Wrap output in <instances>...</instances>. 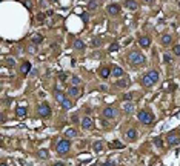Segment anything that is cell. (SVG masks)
Returning <instances> with one entry per match:
<instances>
[{
  "instance_id": "6da1fadb",
  "label": "cell",
  "mask_w": 180,
  "mask_h": 166,
  "mask_svg": "<svg viewBox=\"0 0 180 166\" xmlns=\"http://www.w3.org/2000/svg\"><path fill=\"white\" fill-rule=\"evenodd\" d=\"M128 62L132 66H139V65H143L145 63V55L140 52V51H131L128 54Z\"/></svg>"
},
{
  "instance_id": "7a4b0ae2",
  "label": "cell",
  "mask_w": 180,
  "mask_h": 166,
  "mask_svg": "<svg viewBox=\"0 0 180 166\" xmlns=\"http://www.w3.org/2000/svg\"><path fill=\"white\" fill-rule=\"evenodd\" d=\"M137 117H139V120H140V123H143V124H152V122H154V115H152L149 111H140V112L137 114Z\"/></svg>"
},
{
  "instance_id": "3957f363",
  "label": "cell",
  "mask_w": 180,
  "mask_h": 166,
  "mask_svg": "<svg viewBox=\"0 0 180 166\" xmlns=\"http://www.w3.org/2000/svg\"><path fill=\"white\" fill-rule=\"evenodd\" d=\"M71 149V142L68 138H62V140L57 142V152L59 154H66Z\"/></svg>"
},
{
  "instance_id": "277c9868",
  "label": "cell",
  "mask_w": 180,
  "mask_h": 166,
  "mask_svg": "<svg viewBox=\"0 0 180 166\" xmlns=\"http://www.w3.org/2000/svg\"><path fill=\"white\" fill-rule=\"evenodd\" d=\"M37 114H39L40 117H43V119L49 117V115H51V106L48 105V103H42V105H39Z\"/></svg>"
},
{
  "instance_id": "5b68a950",
  "label": "cell",
  "mask_w": 180,
  "mask_h": 166,
  "mask_svg": "<svg viewBox=\"0 0 180 166\" xmlns=\"http://www.w3.org/2000/svg\"><path fill=\"white\" fill-rule=\"evenodd\" d=\"M117 114H119V111L114 106H106L103 109V117H105V119H109V120L111 119H116Z\"/></svg>"
},
{
  "instance_id": "8992f818",
  "label": "cell",
  "mask_w": 180,
  "mask_h": 166,
  "mask_svg": "<svg viewBox=\"0 0 180 166\" xmlns=\"http://www.w3.org/2000/svg\"><path fill=\"white\" fill-rule=\"evenodd\" d=\"M120 5H117V3H111V5H108L106 6V11H108V14L109 16H117V14L120 12Z\"/></svg>"
},
{
  "instance_id": "52a82bcc",
  "label": "cell",
  "mask_w": 180,
  "mask_h": 166,
  "mask_svg": "<svg viewBox=\"0 0 180 166\" xmlns=\"http://www.w3.org/2000/svg\"><path fill=\"white\" fill-rule=\"evenodd\" d=\"M168 145H169V146H179V145H180V135L169 134L168 135Z\"/></svg>"
},
{
  "instance_id": "ba28073f",
  "label": "cell",
  "mask_w": 180,
  "mask_h": 166,
  "mask_svg": "<svg viewBox=\"0 0 180 166\" xmlns=\"http://www.w3.org/2000/svg\"><path fill=\"white\" fill-rule=\"evenodd\" d=\"M129 83H131V80H129L128 77H125V75H123V77H120V79L116 82V85H117L119 88L125 89V88H128V86H129Z\"/></svg>"
},
{
  "instance_id": "9c48e42d",
  "label": "cell",
  "mask_w": 180,
  "mask_h": 166,
  "mask_svg": "<svg viewBox=\"0 0 180 166\" xmlns=\"http://www.w3.org/2000/svg\"><path fill=\"white\" fill-rule=\"evenodd\" d=\"M82 128L83 129H92L94 128V122H92L91 117H85V119L82 120Z\"/></svg>"
},
{
  "instance_id": "30bf717a",
  "label": "cell",
  "mask_w": 180,
  "mask_h": 166,
  "mask_svg": "<svg viewBox=\"0 0 180 166\" xmlns=\"http://www.w3.org/2000/svg\"><path fill=\"white\" fill-rule=\"evenodd\" d=\"M111 74L112 75H114V77H117V79H120V77H123V75H125V71H123V69L122 68H120V66H112V69H111Z\"/></svg>"
},
{
  "instance_id": "8fae6325",
  "label": "cell",
  "mask_w": 180,
  "mask_h": 166,
  "mask_svg": "<svg viewBox=\"0 0 180 166\" xmlns=\"http://www.w3.org/2000/svg\"><path fill=\"white\" fill-rule=\"evenodd\" d=\"M125 6H126V9H129V11L139 9V3L136 0H125Z\"/></svg>"
},
{
  "instance_id": "7c38bea8",
  "label": "cell",
  "mask_w": 180,
  "mask_h": 166,
  "mask_svg": "<svg viewBox=\"0 0 180 166\" xmlns=\"http://www.w3.org/2000/svg\"><path fill=\"white\" fill-rule=\"evenodd\" d=\"M139 45L142 46V48H149L151 46V39L148 36H142L139 39Z\"/></svg>"
},
{
  "instance_id": "4fadbf2b",
  "label": "cell",
  "mask_w": 180,
  "mask_h": 166,
  "mask_svg": "<svg viewBox=\"0 0 180 166\" xmlns=\"http://www.w3.org/2000/svg\"><path fill=\"white\" fill-rule=\"evenodd\" d=\"M126 138H128V140H136L137 138V129L136 128H129L128 131H126Z\"/></svg>"
},
{
  "instance_id": "5bb4252c",
  "label": "cell",
  "mask_w": 180,
  "mask_h": 166,
  "mask_svg": "<svg viewBox=\"0 0 180 166\" xmlns=\"http://www.w3.org/2000/svg\"><path fill=\"white\" fill-rule=\"evenodd\" d=\"M29 71H31V63L29 62H23L22 66H20V72H22L23 75H28Z\"/></svg>"
},
{
  "instance_id": "9a60e30c",
  "label": "cell",
  "mask_w": 180,
  "mask_h": 166,
  "mask_svg": "<svg viewBox=\"0 0 180 166\" xmlns=\"http://www.w3.org/2000/svg\"><path fill=\"white\" fill-rule=\"evenodd\" d=\"M160 42H162L163 46H169L171 42H172V36H171V34H163L162 39H160Z\"/></svg>"
},
{
  "instance_id": "2e32d148",
  "label": "cell",
  "mask_w": 180,
  "mask_h": 166,
  "mask_svg": "<svg viewBox=\"0 0 180 166\" xmlns=\"http://www.w3.org/2000/svg\"><path fill=\"white\" fill-rule=\"evenodd\" d=\"M122 108H123V111H125L126 114H132V112H134V109H136V106H134V103H132V102L125 103Z\"/></svg>"
},
{
  "instance_id": "e0dca14e",
  "label": "cell",
  "mask_w": 180,
  "mask_h": 166,
  "mask_svg": "<svg viewBox=\"0 0 180 166\" xmlns=\"http://www.w3.org/2000/svg\"><path fill=\"white\" fill-rule=\"evenodd\" d=\"M140 83H142V85H143L145 88H151L152 85H154V82H152V80L148 77V74H146V75H143V77H142V80H140Z\"/></svg>"
},
{
  "instance_id": "ac0fdd59",
  "label": "cell",
  "mask_w": 180,
  "mask_h": 166,
  "mask_svg": "<svg viewBox=\"0 0 180 166\" xmlns=\"http://www.w3.org/2000/svg\"><path fill=\"white\" fill-rule=\"evenodd\" d=\"M68 95H71V97H74V99H77V97H80V89H79L77 86H71V88L68 89Z\"/></svg>"
},
{
  "instance_id": "d6986e66",
  "label": "cell",
  "mask_w": 180,
  "mask_h": 166,
  "mask_svg": "<svg viewBox=\"0 0 180 166\" xmlns=\"http://www.w3.org/2000/svg\"><path fill=\"white\" fill-rule=\"evenodd\" d=\"M99 74H100V77L102 79H108L109 75H111V71H109V68H100V71H99Z\"/></svg>"
},
{
  "instance_id": "ffe728a7",
  "label": "cell",
  "mask_w": 180,
  "mask_h": 166,
  "mask_svg": "<svg viewBox=\"0 0 180 166\" xmlns=\"http://www.w3.org/2000/svg\"><path fill=\"white\" fill-rule=\"evenodd\" d=\"M148 77L154 82V83H157L159 82V71H156V69H151V71L148 72Z\"/></svg>"
},
{
  "instance_id": "44dd1931",
  "label": "cell",
  "mask_w": 180,
  "mask_h": 166,
  "mask_svg": "<svg viewBox=\"0 0 180 166\" xmlns=\"http://www.w3.org/2000/svg\"><path fill=\"white\" fill-rule=\"evenodd\" d=\"M54 99H56L59 103H62V102L66 99V97H65V94H63L62 91H59V89H56V91H54Z\"/></svg>"
},
{
  "instance_id": "7402d4cb",
  "label": "cell",
  "mask_w": 180,
  "mask_h": 166,
  "mask_svg": "<svg viewBox=\"0 0 180 166\" xmlns=\"http://www.w3.org/2000/svg\"><path fill=\"white\" fill-rule=\"evenodd\" d=\"M37 157L42 158V160H45V158L49 157V151H48V149H39V151H37Z\"/></svg>"
},
{
  "instance_id": "603a6c76",
  "label": "cell",
  "mask_w": 180,
  "mask_h": 166,
  "mask_svg": "<svg viewBox=\"0 0 180 166\" xmlns=\"http://www.w3.org/2000/svg\"><path fill=\"white\" fill-rule=\"evenodd\" d=\"M26 112H28V109H26L25 106H17L16 108V115L17 117H25Z\"/></svg>"
},
{
  "instance_id": "cb8c5ba5",
  "label": "cell",
  "mask_w": 180,
  "mask_h": 166,
  "mask_svg": "<svg viewBox=\"0 0 180 166\" xmlns=\"http://www.w3.org/2000/svg\"><path fill=\"white\" fill-rule=\"evenodd\" d=\"M65 135H66V138H76L77 137V131L72 129V128H69V129L65 131Z\"/></svg>"
},
{
  "instance_id": "d4e9b609",
  "label": "cell",
  "mask_w": 180,
  "mask_h": 166,
  "mask_svg": "<svg viewBox=\"0 0 180 166\" xmlns=\"http://www.w3.org/2000/svg\"><path fill=\"white\" fill-rule=\"evenodd\" d=\"M123 146L125 145H122V142H119V140H114L109 145V148H112V149H123Z\"/></svg>"
},
{
  "instance_id": "484cf974",
  "label": "cell",
  "mask_w": 180,
  "mask_h": 166,
  "mask_svg": "<svg viewBox=\"0 0 180 166\" xmlns=\"http://www.w3.org/2000/svg\"><path fill=\"white\" fill-rule=\"evenodd\" d=\"M99 8V2L97 0H91V2H88V9L89 11H96Z\"/></svg>"
},
{
  "instance_id": "4316f807",
  "label": "cell",
  "mask_w": 180,
  "mask_h": 166,
  "mask_svg": "<svg viewBox=\"0 0 180 166\" xmlns=\"http://www.w3.org/2000/svg\"><path fill=\"white\" fill-rule=\"evenodd\" d=\"M72 46H74L76 48V49H83V48H85V43H83V42L82 40H74V42H72Z\"/></svg>"
},
{
  "instance_id": "83f0119b",
  "label": "cell",
  "mask_w": 180,
  "mask_h": 166,
  "mask_svg": "<svg viewBox=\"0 0 180 166\" xmlns=\"http://www.w3.org/2000/svg\"><path fill=\"white\" fill-rule=\"evenodd\" d=\"M60 105H62L63 109H71V108H72V102H71L69 99H65L62 103H60Z\"/></svg>"
},
{
  "instance_id": "f1b7e54d",
  "label": "cell",
  "mask_w": 180,
  "mask_h": 166,
  "mask_svg": "<svg viewBox=\"0 0 180 166\" xmlns=\"http://www.w3.org/2000/svg\"><path fill=\"white\" fill-rule=\"evenodd\" d=\"M102 149H103V143L102 142H96L94 143V152L99 154V152H102Z\"/></svg>"
},
{
  "instance_id": "f546056e",
  "label": "cell",
  "mask_w": 180,
  "mask_h": 166,
  "mask_svg": "<svg viewBox=\"0 0 180 166\" xmlns=\"http://www.w3.org/2000/svg\"><path fill=\"white\" fill-rule=\"evenodd\" d=\"M119 48H120V45L117 43V42H114V43L109 45V52H116V51H119Z\"/></svg>"
},
{
  "instance_id": "4dcf8cb0",
  "label": "cell",
  "mask_w": 180,
  "mask_h": 166,
  "mask_svg": "<svg viewBox=\"0 0 180 166\" xmlns=\"http://www.w3.org/2000/svg\"><path fill=\"white\" fill-rule=\"evenodd\" d=\"M42 40H43V37L40 36V34H36V36L32 37V43H36V45H39V43H42Z\"/></svg>"
},
{
  "instance_id": "1f68e13d",
  "label": "cell",
  "mask_w": 180,
  "mask_h": 166,
  "mask_svg": "<svg viewBox=\"0 0 180 166\" xmlns=\"http://www.w3.org/2000/svg\"><path fill=\"white\" fill-rule=\"evenodd\" d=\"M154 145L157 148H163V140L160 137H157V138H154Z\"/></svg>"
},
{
  "instance_id": "d6a6232c",
  "label": "cell",
  "mask_w": 180,
  "mask_h": 166,
  "mask_svg": "<svg viewBox=\"0 0 180 166\" xmlns=\"http://www.w3.org/2000/svg\"><path fill=\"white\" fill-rule=\"evenodd\" d=\"M6 65H8V66H11V68H12V66L16 65V60L12 59V57H9V59H6Z\"/></svg>"
},
{
  "instance_id": "836d02e7",
  "label": "cell",
  "mask_w": 180,
  "mask_h": 166,
  "mask_svg": "<svg viewBox=\"0 0 180 166\" xmlns=\"http://www.w3.org/2000/svg\"><path fill=\"white\" fill-rule=\"evenodd\" d=\"M132 97H134V94H125V95H122V99L126 100V102H131Z\"/></svg>"
},
{
  "instance_id": "e575fe53",
  "label": "cell",
  "mask_w": 180,
  "mask_h": 166,
  "mask_svg": "<svg viewBox=\"0 0 180 166\" xmlns=\"http://www.w3.org/2000/svg\"><path fill=\"white\" fill-rule=\"evenodd\" d=\"M172 51H174L176 55H180V45H176L174 48H172Z\"/></svg>"
},
{
  "instance_id": "d590c367",
  "label": "cell",
  "mask_w": 180,
  "mask_h": 166,
  "mask_svg": "<svg viewBox=\"0 0 180 166\" xmlns=\"http://www.w3.org/2000/svg\"><path fill=\"white\" fill-rule=\"evenodd\" d=\"M80 83V79L79 77H72V86H77Z\"/></svg>"
},
{
  "instance_id": "8d00e7d4",
  "label": "cell",
  "mask_w": 180,
  "mask_h": 166,
  "mask_svg": "<svg viewBox=\"0 0 180 166\" xmlns=\"http://www.w3.org/2000/svg\"><path fill=\"white\" fill-rule=\"evenodd\" d=\"M82 20H83V22L86 23V22H88V20H89V14H85V12H83V14H82Z\"/></svg>"
},
{
  "instance_id": "74e56055",
  "label": "cell",
  "mask_w": 180,
  "mask_h": 166,
  "mask_svg": "<svg viewBox=\"0 0 180 166\" xmlns=\"http://www.w3.org/2000/svg\"><path fill=\"white\" fill-rule=\"evenodd\" d=\"M25 6H26L28 9H32V3L29 2V0H26V2H25Z\"/></svg>"
},
{
  "instance_id": "f35d334b",
  "label": "cell",
  "mask_w": 180,
  "mask_h": 166,
  "mask_svg": "<svg viewBox=\"0 0 180 166\" xmlns=\"http://www.w3.org/2000/svg\"><path fill=\"white\" fill-rule=\"evenodd\" d=\"M59 79L62 80V82H63V80H66V74H65V72H60V74H59Z\"/></svg>"
},
{
  "instance_id": "ab89813d",
  "label": "cell",
  "mask_w": 180,
  "mask_h": 166,
  "mask_svg": "<svg viewBox=\"0 0 180 166\" xmlns=\"http://www.w3.org/2000/svg\"><path fill=\"white\" fill-rule=\"evenodd\" d=\"M163 59H165V62H166V63H171V57H169L168 54H165V57H163Z\"/></svg>"
},
{
  "instance_id": "60d3db41",
  "label": "cell",
  "mask_w": 180,
  "mask_h": 166,
  "mask_svg": "<svg viewBox=\"0 0 180 166\" xmlns=\"http://www.w3.org/2000/svg\"><path fill=\"white\" fill-rule=\"evenodd\" d=\"M72 123H79V115H72Z\"/></svg>"
},
{
  "instance_id": "b9f144b4",
  "label": "cell",
  "mask_w": 180,
  "mask_h": 166,
  "mask_svg": "<svg viewBox=\"0 0 180 166\" xmlns=\"http://www.w3.org/2000/svg\"><path fill=\"white\" fill-rule=\"evenodd\" d=\"M92 43H94V46H99L100 45V40L99 39H94V40H92Z\"/></svg>"
},
{
  "instance_id": "7bdbcfd3",
  "label": "cell",
  "mask_w": 180,
  "mask_h": 166,
  "mask_svg": "<svg viewBox=\"0 0 180 166\" xmlns=\"http://www.w3.org/2000/svg\"><path fill=\"white\" fill-rule=\"evenodd\" d=\"M102 166H114V163H112V162H105Z\"/></svg>"
},
{
  "instance_id": "ee69618b",
  "label": "cell",
  "mask_w": 180,
  "mask_h": 166,
  "mask_svg": "<svg viewBox=\"0 0 180 166\" xmlns=\"http://www.w3.org/2000/svg\"><path fill=\"white\" fill-rule=\"evenodd\" d=\"M52 166H66V165H65V163H62V162H57V163H54Z\"/></svg>"
},
{
  "instance_id": "f6af8a7d",
  "label": "cell",
  "mask_w": 180,
  "mask_h": 166,
  "mask_svg": "<svg viewBox=\"0 0 180 166\" xmlns=\"http://www.w3.org/2000/svg\"><path fill=\"white\" fill-rule=\"evenodd\" d=\"M145 3H154V0H143Z\"/></svg>"
},
{
  "instance_id": "bcb514c9",
  "label": "cell",
  "mask_w": 180,
  "mask_h": 166,
  "mask_svg": "<svg viewBox=\"0 0 180 166\" xmlns=\"http://www.w3.org/2000/svg\"><path fill=\"white\" fill-rule=\"evenodd\" d=\"M0 166H8V163H5V162H3V163H2V165H0Z\"/></svg>"
},
{
  "instance_id": "7dc6e473",
  "label": "cell",
  "mask_w": 180,
  "mask_h": 166,
  "mask_svg": "<svg viewBox=\"0 0 180 166\" xmlns=\"http://www.w3.org/2000/svg\"><path fill=\"white\" fill-rule=\"evenodd\" d=\"M49 2H52V3H54V2H57V0H49Z\"/></svg>"
},
{
  "instance_id": "c3c4849f",
  "label": "cell",
  "mask_w": 180,
  "mask_h": 166,
  "mask_svg": "<svg viewBox=\"0 0 180 166\" xmlns=\"http://www.w3.org/2000/svg\"><path fill=\"white\" fill-rule=\"evenodd\" d=\"M179 8H180V2H179Z\"/></svg>"
}]
</instances>
